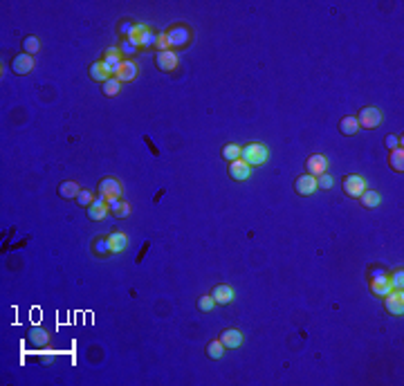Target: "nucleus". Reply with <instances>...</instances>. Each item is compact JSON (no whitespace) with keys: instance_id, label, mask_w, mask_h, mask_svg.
Returning <instances> with one entry per match:
<instances>
[{"instance_id":"36","label":"nucleus","mask_w":404,"mask_h":386,"mask_svg":"<svg viewBox=\"0 0 404 386\" xmlns=\"http://www.w3.org/2000/svg\"><path fill=\"white\" fill-rule=\"evenodd\" d=\"M332 184H335L332 175H326V173L317 175V186H319V189H332Z\"/></svg>"},{"instance_id":"14","label":"nucleus","mask_w":404,"mask_h":386,"mask_svg":"<svg viewBox=\"0 0 404 386\" xmlns=\"http://www.w3.org/2000/svg\"><path fill=\"white\" fill-rule=\"evenodd\" d=\"M11 70L16 72V75H30V72L34 70V59L30 54H18L14 61H11Z\"/></svg>"},{"instance_id":"3","label":"nucleus","mask_w":404,"mask_h":386,"mask_svg":"<svg viewBox=\"0 0 404 386\" xmlns=\"http://www.w3.org/2000/svg\"><path fill=\"white\" fill-rule=\"evenodd\" d=\"M366 189H368V184H366V180H364V175L350 173L348 178L344 180V193L350 198H360Z\"/></svg>"},{"instance_id":"34","label":"nucleus","mask_w":404,"mask_h":386,"mask_svg":"<svg viewBox=\"0 0 404 386\" xmlns=\"http://www.w3.org/2000/svg\"><path fill=\"white\" fill-rule=\"evenodd\" d=\"M389 281H391V287H393V290H402L404 287V272L402 270H395L393 274L389 276Z\"/></svg>"},{"instance_id":"18","label":"nucleus","mask_w":404,"mask_h":386,"mask_svg":"<svg viewBox=\"0 0 404 386\" xmlns=\"http://www.w3.org/2000/svg\"><path fill=\"white\" fill-rule=\"evenodd\" d=\"M135 77H137V63H133V61H124L122 67H119V72L115 75V79L119 83L135 81Z\"/></svg>"},{"instance_id":"25","label":"nucleus","mask_w":404,"mask_h":386,"mask_svg":"<svg viewBox=\"0 0 404 386\" xmlns=\"http://www.w3.org/2000/svg\"><path fill=\"white\" fill-rule=\"evenodd\" d=\"M47 342H50V337L43 328H32L30 330V344L32 346H45Z\"/></svg>"},{"instance_id":"7","label":"nucleus","mask_w":404,"mask_h":386,"mask_svg":"<svg viewBox=\"0 0 404 386\" xmlns=\"http://www.w3.org/2000/svg\"><path fill=\"white\" fill-rule=\"evenodd\" d=\"M99 196H104V198H122V182H119L117 178H104L99 182Z\"/></svg>"},{"instance_id":"29","label":"nucleus","mask_w":404,"mask_h":386,"mask_svg":"<svg viewBox=\"0 0 404 386\" xmlns=\"http://www.w3.org/2000/svg\"><path fill=\"white\" fill-rule=\"evenodd\" d=\"M22 50H25V54H36L38 50H41V41H38L36 36H27L25 41H22Z\"/></svg>"},{"instance_id":"17","label":"nucleus","mask_w":404,"mask_h":386,"mask_svg":"<svg viewBox=\"0 0 404 386\" xmlns=\"http://www.w3.org/2000/svg\"><path fill=\"white\" fill-rule=\"evenodd\" d=\"M220 342H223L225 348H241L243 346V332L236 330V328H229L220 334Z\"/></svg>"},{"instance_id":"11","label":"nucleus","mask_w":404,"mask_h":386,"mask_svg":"<svg viewBox=\"0 0 404 386\" xmlns=\"http://www.w3.org/2000/svg\"><path fill=\"white\" fill-rule=\"evenodd\" d=\"M391 290H393V287H391V281H389V276H386V274H377V276H373V279H371V292L375 294V297L384 299Z\"/></svg>"},{"instance_id":"31","label":"nucleus","mask_w":404,"mask_h":386,"mask_svg":"<svg viewBox=\"0 0 404 386\" xmlns=\"http://www.w3.org/2000/svg\"><path fill=\"white\" fill-rule=\"evenodd\" d=\"M94 254L97 256H108V254H110V243H108V238H97L94 240Z\"/></svg>"},{"instance_id":"26","label":"nucleus","mask_w":404,"mask_h":386,"mask_svg":"<svg viewBox=\"0 0 404 386\" xmlns=\"http://www.w3.org/2000/svg\"><path fill=\"white\" fill-rule=\"evenodd\" d=\"M207 355L211 357V359H223V355H225L223 342H220V339H213V342L207 346Z\"/></svg>"},{"instance_id":"19","label":"nucleus","mask_w":404,"mask_h":386,"mask_svg":"<svg viewBox=\"0 0 404 386\" xmlns=\"http://www.w3.org/2000/svg\"><path fill=\"white\" fill-rule=\"evenodd\" d=\"M108 243H110V254H122L124 249H126L128 238H126V234H122V231H112V234L108 236Z\"/></svg>"},{"instance_id":"21","label":"nucleus","mask_w":404,"mask_h":386,"mask_svg":"<svg viewBox=\"0 0 404 386\" xmlns=\"http://www.w3.org/2000/svg\"><path fill=\"white\" fill-rule=\"evenodd\" d=\"M360 200H362V204L364 207H368V209H375V207H379V202H382V196H379L377 191H371V189H366L360 196Z\"/></svg>"},{"instance_id":"13","label":"nucleus","mask_w":404,"mask_h":386,"mask_svg":"<svg viewBox=\"0 0 404 386\" xmlns=\"http://www.w3.org/2000/svg\"><path fill=\"white\" fill-rule=\"evenodd\" d=\"M229 175H231V180H236V182H245V180L252 175V166L245 164L243 160L229 162Z\"/></svg>"},{"instance_id":"33","label":"nucleus","mask_w":404,"mask_h":386,"mask_svg":"<svg viewBox=\"0 0 404 386\" xmlns=\"http://www.w3.org/2000/svg\"><path fill=\"white\" fill-rule=\"evenodd\" d=\"M155 50H157V52H167V50H171V43H169V36H167V32H157Z\"/></svg>"},{"instance_id":"16","label":"nucleus","mask_w":404,"mask_h":386,"mask_svg":"<svg viewBox=\"0 0 404 386\" xmlns=\"http://www.w3.org/2000/svg\"><path fill=\"white\" fill-rule=\"evenodd\" d=\"M305 166H308V173L317 178V175L328 171V160H326V155H310L308 162H305Z\"/></svg>"},{"instance_id":"5","label":"nucleus","mask_w":404,"mask_h":386,"mask_svg":"<svg viewBox=\"0 0 404 386\" xmlns=\"http://www.w3.org/2000/svg\"><path fill=\"white\" fill-rule=\"evenodd\" d=\"M384 305L391 315L402 317L404 315V292L402 290H391V292L384 297Z\"/></svg>"},{"instance_id":"24","label":"nucleus","mask_w":404,"mask_h":386,"mask_svg":"<svg viewBox=\"0 0 404 386\" xmlns=\"http://www.w3.org/2000/svg\"><path fill=\"white\" fill-rule=\"evenodd\" d=\"M90 77H92L94 81H101V83H106L108 79H110V75L106 72V67L101 65V61H97V63L90 65Z\"/></svg>"},{"instance_id":"8","label":"nucleus","mask_w":404,"mask_h":386,"mask_svg":"<svg viewBox=\"0 0 404 386\" xmlns=\"http://www.w3.org/2000/svg\"><path fill=\"white\" fill-rule=\"evenodd\" d=\"M294 189H297L299 196L308 198V196H312V193L319 189V186H317V178H315V175L305 173V175H301V178H297V182H294Z\"/></svg>"},{"instance_id":"4","label":"nucleus","mask_w":404,"mask_h":386,"mask_svg":"<svg viewBox=\"0 0 404 386\" xmlns=\"http://www.w3.org/2000/svg\"><path fill=\"white\" fill-rule=\"evenodd\" d=\"M382 112L377 110V108H373V106H368V108H362V112L357 115V124L360 126H364V128H377L379 124H382Z\"/></svg>"},{"instance_id":"37","label":"nucleus","mask_w":404,"mask_h":386,"mask_svg":"<svg viewBox=\"0 0 404 386\" xmlns=\"http://www.w3.org/2000/svg\"><path fill=\"white\" fill-rule=\"evenodd\" d=\"M135 30H137V25H135V22H122V25H119V32L126 34V38L135 36Z\"/></svg>"},{"instance_id":"9","label":"nucleus","mask_w":404,"mask_h":386,"mask_svg":"<svg viewBox=\"0 0 404 386\" xmlns=\"http://www.w3.org/2000/svg\"><path fill=\"white\" fill-rule=\"evenodd\" d=\"M108 213H110V209H108V200L104 196H97L94 202L88 207V218L90 220H104Z\"/></svg>"},{"instance_id":"2","label":"nucleus","mask_w":404,"mask_h":386,"mask_svg":"<svg viewBox=\"0 0 404 386\" xmlns=\"http://www.w3.org/2000/svg\"><path fill=\"white\" fill-rule=\"evenodd\" d=\"M169 36V43H171V50H182L186 47V45L191 43V30L184 25H175L171 27V30L167 32Z\"/></svg>"},{"instance_id":"6","label":"nucleus","mask_w":404,"mask_h":386,"mask_svg":"<svg viewBox=\"0 0 404 386\" xmlns=\"http://www.w3.org/2000/svg\"><path fill=\"white\" fill-rule=\"evenodd\" d=\"M122 63H124V61H122V56H119V50L117 47H108L106 50V56L101 59V65L106 67L108 75L115 77L117 72H119V67H122Z\"/></svg>"},{"instance_id":"20","label":"nucleus","mask_w":404,"mask_h":386,"mask_svg":"<svg viewBox=\"0 0 404 386\" xmlns=\"http://www.w3.org/2000/svg\"><path fill=\"white\" fill-rule=\"evenodd\" d=\"M389 162H391V168H393L395 173H402L404 171V149H402V146H397V149L391 151Z\"/></svg>"},{"instance_id":"28","label":"nucleus","mask_w":404,"mask_h":386,"mask_svg":"<svg viewBox=\"0 0 404 386\" xmlns=\"http://www.w3.org/2000/svg\"><path fill=\"white\" fill-rule=\"evenodd\" d=\"M155 41H157V32L146 30L144 34H139V47H155Z\"/></svg>"},{"instance_id":"23","label":"nucleus","mask_w":404,"mask_h":386,"mask_svg":"<svg viewBox=\"0 0 404 386\" xmlns=\"http://www.w3.org/2000/svg\"><path fill=\"white\" fill-rule=\"evenodd\" d=\"M79 191H81V186L77 182H61L59 184V196L61 198H77Z\"/></svg>"},{"instance_id":"22","label":"nucleus","mask_w":404,"mask_h":386,"mask_svg":"<svg viewBox=\"0 0 404 386\" xmlns=\"http://www.w3.org/2000/svg\"><path fill=\"white\" fill-rule=\"evenodd\" d=\"M339 130L344 135H355L360 130V124H357V117H344L339 122Z\"/></svg>"},{"instance_id":"38","label":"nucleus","mask_w":404,"mask_h":386,"mask_svg":"<svg viewBox=\"0 0 404 386\" xmlns=\"http://www.w3.org/2000/svg\"><path fill=\"white\" fill-rule=\"evenodd\" d=\"M119 52H124V54H135V52H137V45L130 43L128 38H124V43H122V47H119Z\"/></svg>"},{"instance_id":"32","label":"nucleus","mask_w":404,"mask_h":386,"mask_svg":"<svg viewBox=\"0 0 404 386\" xmlns=\"http://www.w3.org/2000/svg\"><path fill=\"white\" fill-rule=\"evenodd\" d=\"M94 202V193L88 191V189H81L77 196V204H81V207H90V204Z\"/></svg>"},{"instance_id":"35","label":"nucleus","mask_w":404,"mask_h":386,"mask_svg":"<svg viewBox=\"0 0 404 386\" xmlns=\"http://www.w3.org/2000/svg\"><path fill=\"white\" fill-rule=\"evenodd\" d=\"M213 308H216L213 297H200V299H198V310H202V312H211Z\"/></svg>"},{"instance_id":"12","label":"nucleus","mask_w":404,"mask_h":386,"mask_svg":"<svg viewBox=\"0 0 404 386\" xmlns=\"http://www.w3.org/2000/svg\"><path fill=\"white\" fill-rule=\"evenodd\" d=\"M211 297L216 301V305H229L231 301H234V287L231 285H225V283H220V285L213 287Z\"/></svg>"},{"instance_id":"30","label":"nucleus","mask_w":404,"mask_h":386,"mask_svg":"<svg viewBox=\"0 0 404 386\" xmlns=\"http://www.w3.org/2000/svg\"><path fill=\"white\" fill-rule=\"evenodd\" d=\"M119 90H122V83H119L115 77H110V79H108V81L104 83V94H106V96H115V94H119Z\"/></svg>"},{"instance_id":"1","label":"nucleus","mask_w":404,"mask_h":386,"mask_svg":"<svg viewBox=\"0 0 404 386\" xmlns=\"http://www.w3.org/2000/svg\"><path fill=\"white\" fill-rule=\"evenodd\" d=\"M267 157H270V151H267V146L260 144V141H252V144L243 146V151H241V160L245 164H249V166H263L267 162Z\"/></svg>"},{"instance_id":"27","label":"nucleus","mask_w":404,"mask_h":386,"mask_svg":"<svg viewBox=\"0 0 404 386\" xmlns=\"http://www.w3.org/2000/svg\"><path fill=\"white\" fill-rule=\"evenodd\" d=\"M241 151H243V146H238V144H227L225 149H223V157L227 162H236V160H241Z\"/></svg>"},{"instance_id":"15","label":"nucleus","mask_w":404,"mask_h":386,"mask_svg":"<svg viewBox=\"0 0 404 386\" xmlns=\"http://www.w3.org/2000/svg\"><path fill=\"white\" fill-rule=\"evenodd\" d=\"M106 200H108V209H110V213L115 218H128L130 215V204L124 202L122 198H106Z\"/></svg>"},{"instance_id":"10","label":"nucleus","mask_w":404,"mask_h":386,"mask_svg":"<svg viewBox=\"0 0 404 386\" xmlns=\"http://www.w3.org/2000/svg\"><path fill=\"white\" fill-rule=\"evenodd\" d=\"M155 63L162 72H173L178 67V54L173 50H167V52H157L155 54Z\"/></svg>"},{"instance_id":"39","label":"nucleus","mask_w":404,"mask_h":386,"mask_svg":"<svg viewBox=\"0 0 404 386\" xmlns=\"http://www.w3.org/2000/svg\"><path fill=\"white\" fill-rule=\"evenodd\" d=\"M386 146H389V149L393 151V149H397V146H402V141H400V137H397V135H389V137H386Z\"/></svg>"}]
</instances>
